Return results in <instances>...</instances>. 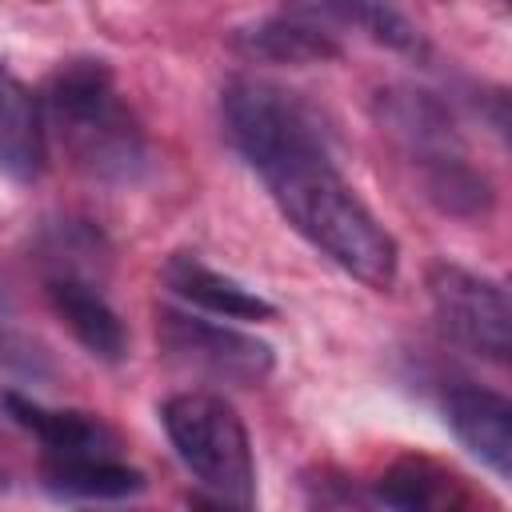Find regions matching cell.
I'll return each instance as SVG.
<instances>
[{
	"label": "cell",
	"instance_id": "obj_1",
	"mask_svg": "<svg viewBox=\"0 0 512 512\" xmlns=\"http://www.w3.org/2000/svg\"><path fill=\"white\" fill-rule=\"evenodd\" d=\"M220 112L232 148L264 180L284 220L360 284L392 288L400 248L340 176L320 112L300 92L260 76H236L220 96Z\"/></svg>",
	"mask_w": 512,
	"mask_h": 512
},
{
	"label": "cell",
	"instance_id": "obj_2",
	"mask_svg": "<svg viewBox=\"0 0 512 512\" xmlns=\"http://www.w3.org/2000/svg\"><path fill=\"white\" fill-rule=\"evenodd\" d=\"M40 104L48 128H56L72 160L96 180L136 184L148 172V140L128 112L108 60H64L60 68H52Z\"/></svg>",
	"mask_w": 512,
	"mask_h": 512
},
{
	"label": "cell",
	"instance_id": "obj_3",
	"mask_svg": "<svg viewBox=\"0 0 512 512\" xmlns=\"http://www.w3.org/2000/svg\"><path fill=\"white\" fill-rule=\"evenodd\" d=\"M164 432L180 456V464L208 488L220 504L248 508L256 504V464L252 440L236 408L216 392H176L160 408Z\"/></svg>",
	"mask_w": 512,
	"mask_h": 512
},
{
	"label": "cell",
	"instance_id": "obj_4",
	"mask_svg": "<svg viewBox=\"0 0 512 512\" xmlns=\"http://www.w3.org/2000/svg\"><path fill=\"white\" fill-rule=\"evenodd\" d=\"M384 120L400 136L404 152L424 172V192L452 216H480L492 208V184L468 164L452 116L432 92H392L384 100Z\"/></svg>",
	"mask_w": 512,
	"mask_h": 512
},
{
	"label": "cell",
	"instance_id": "obj_5",
	"mask_svg": "<svg viewBox=\"0 0 512 512\" xmlns=\"http://www.w3.org/2000/svg\"><path fill=\"white\" fill-rule=\"evenodd\" d=\"M432 312L452 344L492 364H504L512 352V308L500 280L480 276L472 268L436 260L428 268Z\"/></svg>",
	"mask_w": 512,
	"mask_h": 512
},
{
	"label": "cell",
	"instance_id": "obj_6",
	"mask_svg": "<svg viewBox=\"0 0 512 512\" xmlns=\"http://www.w3.org/2000/svg\"><path fill=\"white\" fill-rule=\"evenodd\" d=\"M156 336L172 364L192 368L216 384L252 388V384H264L276 368V356L264 340H256L240 328L180 312V308H160Z\"/></svg>",
	"mask_w": 512,
	"mask_h": 512
},
{
	"label": "cell",
	"instance_id": "obj_7",
	"mask_svg": "<svg viewBox=\"0 0 512 512\" xmlns=\"http://www.w3.org/2000/svg\"><path fill=\"white\" fill-rule=\"evenodd\" d=\"M444 420L452 436L496 476H512V404L508 396L480 388V384H456L444 396Z\"/></svg>",
	"mask_w": 512,
	"mask_h": 512
},
{
	"label": "cell",
	"instance_id": "obj_8",
	"mask_svg": "<svg viewBox=\"0 0 512 512\" xmlns=\"http://www.w3.org/2000/svg\"><path fill=\"white\" fill-rule=\"evenodd\" d=\"M48 168V120L40 92H32L8 64H0V172L16 184L40 180Z\"/></svg>",
	"mask_w": 512,
	"mask_h": 512
},
{
	"label": "cell",
	"instance_id": "obj_9",
	"mask_svg": "<svg viewBox=\"0 0 512 512\" xmlns=\"http://www.w3.org/2000/svg\"><path fill=\"white\" fill-rule=\"evenodd\" d=\"M160 280L188 308H200V312H212L224 320H272L276 316L272 300H264L256 288L240 284L236 276L208 268L192 252H172L160 268Z\"/></svg>",
	"mask_w": 512,
	"mask_h": 512
},
{
	"label": "cell",
	"instance_id": "obj_10",
	"mask_svg": "<svg viewBox=\"0 0 512 512\" xmlns=\"http://www.w3.org/2000/svg\"><path fill=\"white\" fill-rule=\"evenodd\" d=\"M44 292H48L52 312L68 324V332H72L96 360H108V364L124 360V352H128V332H124L116 308L104 300V292H100L88 276H80V272H52L48 284H44Z\"/></svg>",
	"mask_w": 512,
	"mask_h": 512
},
{
	"label": "cell",
	"instance_id": "obj_11",
	"mask_svg": "<svg viewBox=\"0 0 512 512\" xmlns=\"http://www.w3.org/2000/svg\"><path fill=\"white\" fill-rule=\"evenodd\" d=\"M4 408L8 416L36 436L40 444V460H56V456H92V452H120V436L92 412H80V408H48L40 400H28V396H16L8 392L4 396Z\"/></svg>",
	"mask_w": 512,
	"mask_h": 512
},
{
	"label": "cell",
	"instance_id": "obj_12",
	"mask_svg": "<svg viewBox=\"0 0 512 512\" xmlns=\"http://www.w3.org/2000/svg\"><path fill=\"white\" fill-rule=\"evenodd\" d=\"M40 476L44 488L60 500H128L144 492V472L132 468L120 452L40 460Z\"/></svg>",
	"mask_w": 512,
	"mask_h": 512
},
{
	"label": "cell",
	"instance_id": "obj_13",
	"mask_svg": "<svg viewBox=\"0 0 512 512\" xmlns=\"http://www.w3.org/2000/svg\"><path fill=\"white\" fill-rule=\"evenodd\" d=\"M236 48L268 64H324L340 56L336 36L308 12H280L244 28L236 32Z\"/></svg>",
	"mask_w": 512,
	"mask_h": 512
},
{
	"label": "cell",
	"instance_id": "obj_14",
	"mask_svg": "<svg viewBox=\"0 0 512 512\" xmlns=\"http://www.w3.org/2000/svg\"><path fill=\"white\" fill-rule=\"evenodd\" d=\"M372 496L388 508H408V512H420V508H456L468 500L464 492V480L448 468H440L436 460L428 456H404L396 460L372 488Z\"/></svg>",
	"mask_w": 512,
	"mask_h": 512
},
{
	"label": "cell",
	"instance_id": "obj_15",
	"mask_svg": "<svg viewBox=\"0 0 512 512\" xmlns=\"http://www.w3.org/2000/svg\"><path fill=\"white\" fill-rule=\"evenodd\" d=\"M320 8L328 16H336L340 24L360 28L368 40H376V44H384L392 52H404V56H420L424 52L420 28L392 0H320Z\"/></svg>",
	"mask_w": 512,
	"mask_h": 512
}]
</instances>
